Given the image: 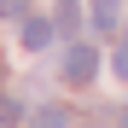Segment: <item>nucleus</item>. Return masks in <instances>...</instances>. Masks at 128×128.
Returning a JSON list of instances; mask_svg holds the SVG:
<instances>
[{
  "label": "nucleus",
  "instance_id": "2",
  "mask_svg": "<svg viewBox=\"0 0 128 128\" xmlns=\"http://www.w3.org/2000/svg\"><path fill=\"white\" fill-rule=\"evenodd\" d=\"M122 24V0H93V29H116Z\"/></svg>",
  "mask_w": 128,
  "mask_h": 128
},
{
  "label": "nucleus",
  "instance_id": "5",
  "mask_svg": "<svg viewBox=\"0 0 128 128\" xmlns=\"http://www.w3.org/2000/svg\"><path fill=\"white\" fill-rule=\"evenodd\" d=\"M35 128H70V111H64V105H47V111L35 116Z\"/></svg>",
  "mask_w": 128,
  "mask_h": 128
},
{
  "label": "nucleus",
  "instance_id": "3",
  "mask_svg": "<svg viewBox=\"0 0 128 128\" xmlns=\"http://www.w3.org/2000/svg\"><path fill=\"white\" fill-rule=\"evenodd\" d=\"M47 41H52V24H41V18H29V24H24V47H29V52H41Z\"/></svg>",
  "mask_w": 128,
  "mask_h": 128
},
{
  "label": "nucleus",
  "instance_id": "8",
  "mask_svg": "<svg viewBox=\"0 0 128 128\" xmlns=\"http://www.w3.org/2000/svg\"><path fill=\"white\" fill-rule=\"evenodd\" d=\"M116 76H128V47H122V52H116Z\"/></svg>",
  "mask_w": 128,
  "mask_h": 128
},
{
  "label": "nucleus",
  "instance_id": "4",
  "mask_svg": "<svg viewBox=\"0 0 128 128\" xmlns=\"http://www.w3.org/2000/svg\"><path fill=\"white\" fill-rule=\"evenodd\" d=\"M82 24V6H76V0H58V12H52V29H64V35H70Z\"/></svg>",
  "mask_w": 128,
  "mask_h": 128
},
{
  "label": "nucleus",
  "instance_id": "7",
  "mask_svg": "<svg viewBox=\"0 0 128 128\" xmlns=\"http://www.w3.org/2000/svg\"><path fill=\"white\" fill-rule=\"evenodd\" d=\"M29 12V0H0V18H24Z\"/></svg>",
  "mask_w": 128,
  "mask_h": 128
},
{
  "label": "nucleus",
  "instance_id": "1",
  "mask_svg": "<svg viewBox=\"0 0 128 128\" xmlns=\"http://www.w3.org/2000/svg\"><path fill=\"white\" fill-rule=\"evenodd\" d=\"M93 70H99V52L88 41H70V52H64V82H70V88H88Z\"/></svg>",
  "mask_w": 128,
  "mask_h": 128
},
{
  "label": "nucleus",
  "instance_id": "10",
  "mask_svg": "<svg viewBox=\"0 0 128 128\" xmlns=\"http://www.w3.org/2000/svg\"><path fill=\"white\" fill-rule=\"evenodd\" d=\"M0 82H6V64H0Z\"/></svg>",
  "mask_w": 128,
  "mask_h": 128
},
{
  "label": "nucleus",
  "instance_id": "9",
  "mask_svg": "<svg viewBox=\"0 0 128 128\" xmlns=\"http://www.w3.org/2000/svg\"><path fill=\"white\" fill-rule=\"evenodd\" d=\"M116 128H128V111H122V116H116Z\"/></svg>",
  "mask_w": 128,
  "mask_h": 128
},
{
  "label": "nucleus",
  "instance_id": "6",
  "mask_svg": "<svg viewBox=\"0 0 128 128\" xmlns=\"http://www.w3.org/2000/svg\"><path fill=\"white\" fill-rule=\"evenodd\" d=\"M12 122H24V105H18L12 93H0V128H12Z\"/></svg>",
  "mask_w": 128,
  "mask_h": 128
}]
</instances>
